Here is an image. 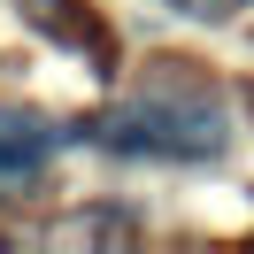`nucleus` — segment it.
<instances>
[{"mask_svg":"<svg viewBox=\"0 0 254 254\" xmlns=\"http://www.w3.org/2000/svg\"><path fill=\"white\" fill-rule=\"evenodd\" d=\"M177 16H192V23H223V16H239L247 0H170Z\"/></svg>","mask_w":254,"mask_h":254,"instance_id":"nucleus-3","label":"nucleus"},{"mask_svg":"<svg viewBox=\"0 0 254 254\" xmlns=\"http://www.w3.org/2000/svg\"><path fill=\"white\" fill-rule=\"evenodd\" d=\"M77 131L124 162H216L231 146V116L208 93H146V100H124V108L77 124Z\"/></svg>","mask_w":254,"mask_h":254,"instance_id":"nucleus-1","label":"nucleus"},{"mask_svg":"<svg viewBox=\"0 0 254 254\" xmlns=\"http://www.w3.org/2000/svg\"><path fill=\"white\" fill-rule=\"evenodd\" d=\"M85 139V131H47V124H0V192H23L47 177L54 146Z\"/></svg>","mask_w":254,"mask_h":254,"instance_id":"nucleus-2","label":"nucleus"}]
</instances>
